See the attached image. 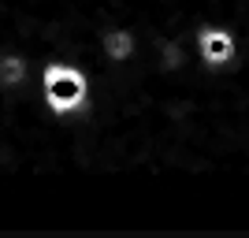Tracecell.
<instances>
[{"mask_svg": "<svg viewBox=\"0 0 249 238\" xmlns=\"http://www.w3.org/2000/svg\"><path fill=\"white\" fill-rule=\"evenodd\" d=\"M45 97L56 112H71V108H82L86 97H89V86H86V74L67 67V63H52L45 71Z\"/></svg>", "mask_w": 249, "mask_h": 238, "instance_id": "obj_1", "label": "cell"}]
</instances>
